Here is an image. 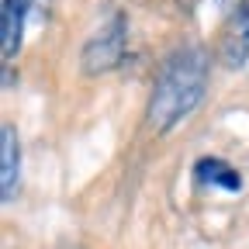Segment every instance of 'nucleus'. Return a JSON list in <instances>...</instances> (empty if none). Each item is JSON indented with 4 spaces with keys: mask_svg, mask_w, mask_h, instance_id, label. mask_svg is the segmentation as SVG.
Segmentation results:
<instances>
[{
    "mask_svg": "<svg viewBox=\"0 0 249 249\" xmlns=\"http://www.w3.org/2000/svg\"><path fill=\"white\" fill-rule=\"evenodd\" d=\"M204 90H208V52L201 45L173 49L163 59L156 83H152V93H149V107H145L149 128L152 132L177 128L204 101Z\"/></svg>",
    "mask_w": 249,
    "mask_h": 249,
    "instance_id": "1",
    "label": "nucleus"
},
{
    "mask_svg": "<svg viewBox=\"0 0 249 249\" xmlns=\"http://www.w3.org/2000/svg\"><path fill=\"white\" fill-rule=\"evenodd\" d=\"M124 52H128V21H124V14H111L107 24H101L87 38V45L80 52V66L90 76L111 73V70L121 66Z\"/></svg>",
    "mask_w": 249,
    "mask_h": 249,
    "instance_id": "2",
    "label": "nucleus"
},
{
    "mask_svg": "<svg viewBox=\"0 0 249 249\" xmlns=\"http://www.w3.org/2000/svg\"><path fill=\"white\" fill-rule=\"evenodd\" d=\"M249 59V0H239L218 31V62L225 70H242Z\"/></svg>",
    "mask_w": 249,
    "mask_h": 249,
    "instance_id": "3",
    "label": "nucleus"
},
{
    "mask_svg": "<svg viewBox=\"0 0 249 249\" xmlns=\"http://www.w3.org/2000/svg\"><path fill=\"white\" fill-rule=\"evenodd\" d=\"M18 187H21V142L18 128L4 121L0 124V197H4V204L18 197Z\"/></svg>",
    "mask_w": 249,
    "mask_h": 249,
    "instance_id": "4",
    "label": "nucleus"
},
{
    "mask_svg": "<svg viewBox=\"0 0 249 249\" xmlns=\"http://www.w3.org/2000/svg\"><path fill=\"white\" fill-rule=\"evenodd\" d=\"M31 4L35 0H4V7H0V52H4V62H11L21 49Z\"/></svg>",
    "mask_w": 249,
    "mask_h": 249,
    "instance_id": "5",
    "label": "nucleus"
},
{
    "mask_svg": "<svg viewBox=\"0 0 249 249\" xmlns=\"http://www.w3.org/2000/svg\"><path fill=\"white\" fill-rule=\"evenodd\" d=\"M194 177L204 183V187H218V191H242V177L239 170H232L222 156H201V160L194 163Z\"/></svg>",
    "mask_w": 249,
    "mask_h": 249,
    "instance_id": "6",
    "label": "nucleus"
},
{
    "mask_svg": "<svg viewBox=\"0 0 249 249\" xmlns=\"http://www.w3.org/2000/svg\"><path fill=\"white\" fill-rule=\"evenodd\" d=\"M177 4H180L183 11H194V7H197V0H177Z\"/></svg>",
    "mask_w": 249,
    "mask_h": 249,
    "instance_id": "7",
    "label": "nucleus"
}]
</instances>
